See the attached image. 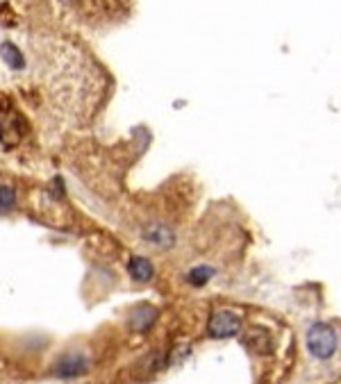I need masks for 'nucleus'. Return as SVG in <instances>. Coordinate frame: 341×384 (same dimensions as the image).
I'll return each instance as SVG.
<instances>
[{"mask_svg": "<svg viewBox=\"0 0 341 384\" xmlns=\"http://www.w3.org/2000/svg\"><path fill=\"white\" fill-rule=\"evenodd\" d=\"M14 203H17L14 189L12 187H0V210H12Z\"/></svg>", "mask_w": 341, "mask_h": 384, "instance_id": "1a4fd4ad", "label": "nucleus"}, {"mask_svg": "<svg viewBox=\"0 0 341 384\" xmlns=\"http://www.w3.org/2000/svg\"><path fill=\"white\" fill-rule=\"evenodd\" d=\"M143 239L153 245H159V248H169V245H173V241H176V236H173L171 230L162 225V223H153V225H148L143 230Z\"/></svg>", "mask_w": 341, "mask_h": 384, "instance_id": "39448f33", "label": "nucleus"}, {"mask_svg": "<svg viewBox=\"0 0 341 384\" xmlns=\"http://www.w3.org/2000/svg\"><path fill=\"white\" fill-rule=\"evenodd\" d=\"M241 327V319L230 310H218L209 316L207 332L214 339H227V336H234Z\"/></svg>", "mask_w": 341, "mask_h": 384, "instance_id": "f03ea898", "label": "nucleus"}, {"mask_svg": "<svg viewBox=\"0 0 341 384\" xmlns=\"http://www.w3.org/2000/svg\"><path fill=\"white\" fill-rule=\"evenodd\" d=\"M127 273H130V278L134 282H148V280H153L155 266L150 259L134 255V257H130V262H127Z\"/></svg>", "mask_w": 341, "mask_h": 384, "instance_id": "20e7f679", "label": "nucleus"}, {"mask_svg": "<svg viewBox=\"0 0 341 384\" xmlns=\"http://www.w3.org/2000/svg\"><path fill=\"white\" fill-rule=\"evenodd\" d=\"M155 319H157V310H155V307H150V305H139V307H136V310L132 312L130 325H132V330H136V332H146V330L155 323Z\"/></svg>", "mask_w": 341, "mask_h": 384, "instance_id": "423d86ee", "label": "nucleus"}, {"mask_svg": "<svg viewBox=\"0 0 341 384\" xmlns=\"http://www.w3.org/2000/svg\"><path fill=\"white\" fill-rule=\"evenodd\" d=\"M211 275H214V268L211 266H196L187 273V282L194 284V287H203V284H207L211 280Z\"/></svg>", "mask_w": 341, "mask_h": 384, "instance_id": "6e6552de", "label": "nucleus"}, {"mask_svg": "<svg viewBox=\"0 0 341 384\" xmlns=\"http://www.w3.org/2000/svg\"><path fill=\"white\" fill-rule=\"evenodd\" d=\"M0 57H3V61L10 68H14V71H19V68H23V64H25V59H23V52L17 48L14 43L5 41L3 46H0Z\"/></svg>", "mask_w": 341, "mask_h": 384, "instance_id": "0eeeda50", "label": "nucleus"}, {"mask_svg": "<svg viewBox=\"0 0 341 384\" xmlns=\"http://www.w3.org/2000/svg\"><path fill=\"white\" fill-rule=\"evenodd\" d=\"M85 373H89V359L80 355V352H68V355L57 359L55 366H52V375L59 380H73Z\"/></svg>", "mask_w": 341, "mask_h": 384, "instance_id": "7ed1b4c3", "label": "nucleus"}, {"mask_svg": "<svg viewBox=\"0 0 341 384\" xmlns=\"http://www.w3.org/2000/svg\"><path fill=\"white\" fill-rule=\"evenodd\" d=\"M307 350L318 362H328L339 350V332L330 323H314L307 330Z\"/></svg>", "mask_w": 341, "mask_h": 384, "instance_id": "f257e3e1", "label": "nucleus"}]
</instances>
